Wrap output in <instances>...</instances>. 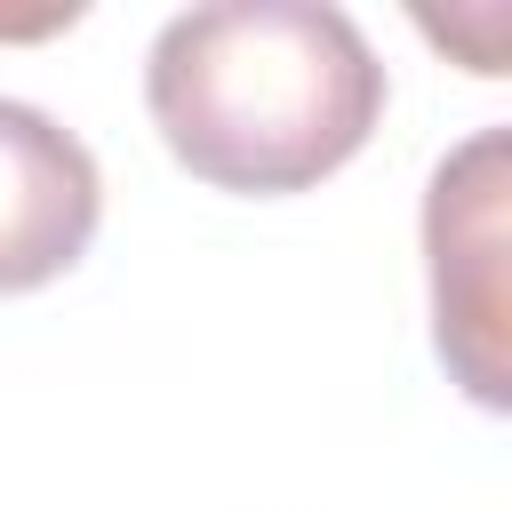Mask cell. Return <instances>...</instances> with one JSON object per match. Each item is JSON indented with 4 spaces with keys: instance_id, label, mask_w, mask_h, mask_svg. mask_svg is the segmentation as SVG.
Here are the masks:
<instances>
[{
    "instance_id": "2",
    "label": "cell",
    "mask_w": 512,
    "mask_h": 512,
    "mask_svg": "<svg viewBox=\"0 0 512 512\" xmlns=\"http://www.w3.org/2000/svg\"><path fill=\"white\" fill-rule=\"evenodd\" d=\"M504 200H512V128H480L464 136L424 192V264H432V344L448 360V376L480 400L504 408L512 400V360H504V312H512V280H504Z\"/></svg>"
},
{
    "instance_id": "3",
    "label": "cell",
    "mask_w": 512,
    "mask_h": 512,
    "mask_svg": "<svg viewBox=\"0 0 512 512\" xmlns=\"http://www.w3.org/2000/svg\"><path fill=\"white\" fill-rule=\"evenodd\" d=\"M104 216L96 152L40 104L0 96V296L64 280Z\"/></svg>"
},
{
    "instance_id": "1",
    "label": "cell",
    "mask_w": 512,
    "mask_h": 512,
    "mask_svg": "<svg viewBox=\"0 0 512 512\" xmlns=\"http://www.w3.org/2000/svg\"><path fill=\"white\" fill-rule=\"evenodd\" d=\"M144 104L176 168L216 192H304L384 120V64L328 0H208L160 24Z\"/></svg>"
}]
</instances>
